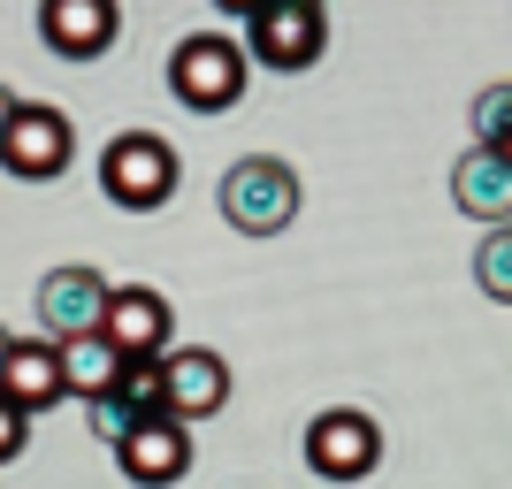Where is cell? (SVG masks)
Returning a JSON list of instances; mask_svg holds the SVG:
<instances>
[{"mask_svg":"<svg viewBox=\"0 0 512 489\" xmlns=\"http://www.w3.org/2000/svg\"><path fill=\"white\" fill-rule=\"evenodd\" d=\"M306 8H329V0H306Z\"/></svg>","mask_w":512,"mask_h":489,"instance_id":"603a6c76","label":"cell"},{"mask_svg":"<svg viewBox=\"0 0 512 489\" xmlns=\"http://www.w3.org/2000/svg\"><path fill=\"white\" fill-rule=\"evenodd\" d=\"M123 31V8L115 0H39V39L62 54V62H100Z\"/></svg>","mask_w":512,"mask_h":489,"instance_id":"7c38bea8","label":"cell"},{"mask_svg":"<svg viewBox=\"0 0 512 489\" xmlns=\"http://www.w3.org/2000/svg\"><path fill=\"white\" fill-rule=\"evenodd\" d=\"M161 390H169V413L176 421H207V413H222L230 405V367H222V352H199V344H169L161 352Z\"/></svg>","mask_w":512,"mask_h":489,"instance_id":"8fae6325","label":"cell"},{"mask_svg":"<svg viewBox=\"0 0 512 489\" xmlns=\"http://www.w3.org/2000/svg\"><path fill=\"white\" fill-rule=\"evenodd\" d=\"M100 337L123 352V360H161L176 337V314H169V298L146 291V283H115L107 291V321H100Z\"/></svg>","mask_w":512,"mask_h":489,"instance_id":"9c48e42d","label":"cell"},{"mask_svg":"<svg viewBox=\"0 0 512 489\" xmlns=\"http://www.w3.org/2000/svg\"><path fill=\"white\" fill-rule=\"evenodd\" d=\"M123 367H130V360L100 337V329H92V337H69V344H62V375H69V390H77V398H100V390L115 383Z\"/></svg>","mask_w":512,"mask_h":489,"instance_id":"9a60e30c","label":"cell"},{"mask_svg":"<svg viewBox=\"0 0 512 489\" xmlns=\"http://www.w3.org/2000/svg\"><path fill=\"white\" fill-rule=\"evenodd\" d=\"M253 54L237 39H222V31H192V39H176V54H169V92L192 115H222V107H237L245 100V77H253Z\"/></svg>","mask_w":512,"mask_h":489,"instance_id":"7a4b0ae2","label":"cell"},{"mask_svg":"<svg viewBox=\"0 0 512 489\" xmlns=\"http://www.w3.org/2000/svg\"><path fill=\"white\" fill-rule=\"evenodd\" d=\"M115 467H123V482H138V489H169V482H184V467H192V421L161 413V421L130 428L123 444H115Z\"/></svg>","mask_w":512,"mask_h":489,"instance_id":"30bf717a","label":"cell"},{"mask_svg":"<svg viewBox=\"0 0 512 489\" xmlns=\"http://www.w3.org/2000/svg\"><path fill=\"white\" fill-rule=\"evenodd\" d=\"M107 291H115V283H107L100 268H85V260L46 268V276H39V329H46L54 344L92 337V329L107 321Z\"/></svg>","mask_w":512,"mask_h":489,"instance_id":"52a82bcc","label":"cell"},{"mask_svg":"<svg viewBox=\"0 0 512 489\" xmlns=\"http://www.w3.org/2000/svg\"><path fill=\"white\" fill-rule=\"evenodd\" d=\"M214 8H230V16H260L268 0H214Z\"/></svg>","mask_w":512,"mask_h":489,"instance_id":"ffe728a7","label":"cell"},{"mask_svg":"<svg viewBox=\"0 0 512 489\" xmlns=\"http://www.w3.org/2000/svg\"><path fill=\"white\" fill-rule=\"evenodd\" d=\"M474 283H482L490 298H505V306H512V222L482 230V245H474Z\"/></svg>","mask_w":512,"mask_h":489,"instance_id":"2e32d148","label":"cell"},{"mask_svg":"<svg viewBox=\"0 0 512 489\" xmlns=\"http://www.w3.org/2000/svg\"><path fill=\"white\" fill-rule=\"evenodd\" d=\"M214 199H222V222L237 237H283L299 222V169L276 161V153H245V161L222 169V192Z\"/></svg>","mask_w":512,"mask_h":489,"instance_id":"6da1fadb","label":"cell"},{"mask_svg":"<svg viewBox=\"0 0 512 489\" xmlns=\"http://www.w3.org/2000/svg\"><path fill=\"white\" fill-rule=\"evenodd\" d=\"M100 192L115 199V207H130V214L169 207V192H176V153H169V138H153V130H123V138H107V153H100Z\"/></svg>","mask_w":512,"mask_h":489,"instance_id":"3957f363","label":"cell"},{"mask_svg":"<svg viewBox=\"0 0 512 489\" xmlns=\"http://www.w3.org/2000/svg\"><path fill=\"white\" fill-rule=\"evenodd\" d=\"M321 46H329V8H306V0H268L260 16H245V54H253L260 69L299 77V69L321 62Z\"/></svg>","mask_w":512,"mask_h":489,"instance_id":"277c9868","label":"cell"},{"mask_svg":"<svg viewBox=\"0 0 512 489\" xmlns=\"http://www.w3.org/2000/svg\"><path fill=\"white\" fill-rule=\"evenodd\" d=\"M23 444H31V413L0 398V467H8V459H23Z\"/></svg>","mask_w":512,"mask_h":489,"instance_id":"ac0fdd59","label":"cell"},{"mask_svg":"<svg viewBox=\"0 0 512 489\" xmlns=\"http://www.w3.org/2000/svg\"><path fill=\"white\" fill-rule=\"evenodd\" d=\"M0 398L23 405V413H46V405H62V398H69L62 344H54V337H16V352H8V375H0Z\"/></svg>","mask_w":512,"mask_h":489,"instance_id":"5bb4252c","label":"cell"},{"mask_svg":"<svg viewBox=\"0 0 512 489\" xmlns=\"http://www.w3.org/2000/svg\"><path fill=\"white\" fill-rule=\"evenodd\" d=\"M69 153H77V130H69L62 107H46V100H16V123H8L0 169L23 176V184H46V176H62V169H69Z\"/></svg>","mask_w":512,"mask_h":489,"instance_id":"8992f818","label":"cell"},{"mask_svg":"<svg viewBox=\"0 0 512 489\" xmlns=\"http://www.w3.org/2000/svg\"><path fill=\"white\" fill-rule=\"evenodd\" d=\"M512 138V85L474 92V146H505Z\"/></svg>","mask_w":512,"mask_h":489,"instance_id":"e0dca14e","label":"cell"},{"mask_svg":"<svg viewBox=\"0 0 512 489\" xmlns=\"http://www.w3.org/2000/svg\"><path fill=\"white\" fill-rule=\"evenodd\" d=\"M451 199H459V214H474L482 230L512 222V161L497 146H467L451 161Z\"/></svg>","mask_w":512,"mask_h":489,"instance_id":"4fadbf2b","label":"cell"},{"mask_svg":"<svg viewBox=\"0 0 512 489\" xmlns=\"http://www.w3.org/2000/svg\"><path fill=\"white\" fill-rule=\"evenodd\" d=\"M8 123H16V92L0 85V146H8Z\"/></svg>","mask_w":512,"mask_h":489,"instance_id":"d6986e66","label":"cell"},{"mask_svg":"<svg viewBox=\"0 0 512 489\" xmlns=\"http://www.w3.org/2000/svg\"><path fill=\"white\" fill-rule=\"evenodd\" d=\"M8 352H16V337H8V329H0V375H8Z\"/></svg>","mask_w":512,"mask_h":489,"instance_id":"44dd1931","label":"cell"},{"mask_svg":"<svg viewBox=\"0 0 512 489\" xmlns=\"http://www.w3.org/2000/svg\"><path fill=\"white\" fill-rule=\"evenodd\" d=\"M161 413H169V390H161V360H130L123 375L100 390V398H85V421H92V436H100L107 451L123 444L130 428L161 421Z\"/></svg>","mask_w":512,"mask_h":489,"instance_id":"ba28073f","label":"cell"},{"mask_svg":"<svg viewBox=\"0 0 512 489\" xmlns=\"http://www.w3.org/2000/svg\"><path fill=\"white\" fill-rule=\"evenodd\" d=\"M497 153H505V161H512V138H505V146H497Z\"/></svg>","mask_w":512,"mask_h":489,"instance_id":"7402d4cb","label":"cell"},{"mask_svg":"<svg viewBox=\"0 0 512 489\" xmlns=\"http://www.w3.org/2000/svg\"><path fill=\"white\" fill-rule=\"evenodd\" d=\"M306 467L321 482H367L383 467V428L367 421L360 405H329V413L306 421Z\"/></svg>","mask_w":512,"mask_h":489,"instance_id":"5b68a950","label":"cell"}]
</instances>
